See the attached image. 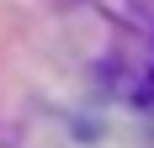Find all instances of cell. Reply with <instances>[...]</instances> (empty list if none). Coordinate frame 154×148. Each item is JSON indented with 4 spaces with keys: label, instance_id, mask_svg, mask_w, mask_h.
<instances>
[]
</instances>
